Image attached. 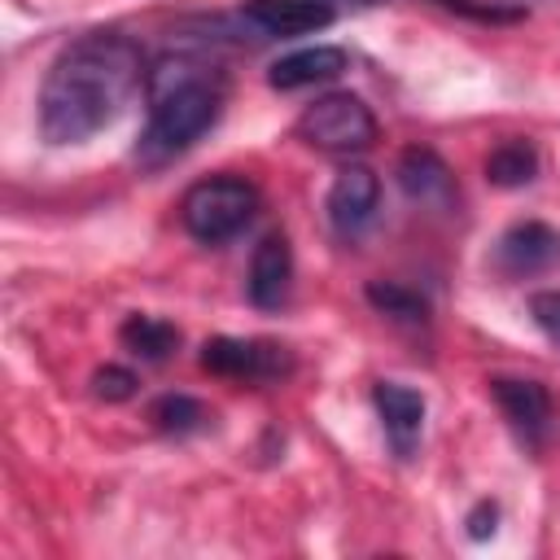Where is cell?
Listing matches in <instances>:
<instances>
[{
    "label": "cell",
    "instance_id": "obj_1",
    "mask_svg": "<svg viewBox=\"0 0 560 560\" xmlns=\"http://www.w3.org/2000/svg\"><path fill=\"white\" fill-rule=\"evenodd\" d=\"M140 48L118 31L79 35L57 52L39 88V136L48 144H83L109 127L144 79Z\"/></svg>",
    "mask_w": 560,
    "mask_h": 560
},
{
    "label": "cell",
    "instance_id": "obj_2",
    "mask_svg": "<svg viewBox=\"0 0 560 560\" xmlns=\"http://www.w3.org/2000/svg\"><path fill=\"white\" fill-rule=\"evenodd\" d=\"M149 92V118L131 149V158L144 171H162L166 162L184 158L223 114L228 79L214 61L192 52H166L144 74Z\"/></svg>",
    "mask_w": 560,
    "mask_h": 560
},
{
    "label": "cell",
    "instance_id": "obj_3",
    "mask_svg": "<svg viewBox=\"0 0 560 560\" xmlns=\"http://www.w3.org/2000/svg\"><path fill=\"white\" fill-rule=\"evenodd\" d=\"M254 210H258V188L241 175L197 179L179 201V219H184L188 236H197L206 245H219V241H232L236 232H245Z\"/></svg>",
    "mask_w": 560,
    "mask_h": 560
},
{
    "label": "cell",
    "instance_id": "obj_4",
    "mask_svg": "<svg viewBox=\"0 0 560 560\" xmlns=\"http://www.w3.org/2000/svg\"><path fill=\"white\" fill-rule=\"evenodd\" d=\"M298 136L324 153H359L376 140V118L354 92H328L302 109Z\"/></svg>",
    "mask_w": 560,
    "mask_h": 560
},
{
    "label": "cell",
    "instance_id": "obj_5",
    "mask_svg": "<svg viewBox=\"0 0 560 560\" xmlns=\"http://www.w3.org/2000/svg\"><path fill=\"white\" fill-rule=\"evenodd\" d=\"M490 398L499 402L503 420L512 424V433L529 446V451H542L556 433V407H551V394L542 381H529V376H490Z\"/></svg>",
    "mask_w": 560,
    "mask_h": 560
},
{
    "label": "cell",
    "instance_id": "obj_6",
    "mask_svg": "<svg viewBox=\"0 0 560 560\" xmlns=\"http://www.w3.org/2000/svg\"><path fill=\"white\" fill-rule=\"evenodd\" d=\"M201 368L232 381H276L289 372V350L276 341H245V337H210L201 346Z\"/></svg>",
    "mask_w": 560,
    "mask_h": 560
},
{
    "label": "cell",
    "instance_id": "obj_7",
    "mask_svg": "<svg viewBox=\"0 0 560 560\" xmlns=\"http://www.w3.org/2000/svg\"><path fill=\"white\" fill-rule=\"evenodd\" d=\"M381 201V179L368 166H341L328 188V223L337 236H359Z\"/></svg>",
    "mask_w": 560,
    "mask_h": 560
},
{
    "label": "cell",
    "instance_id": "obj_8",
    "mask_svg": "<svg viewBox=\"0 0 560 560\" xmlns=\"http://www.w3.org/2000/svg\"><path fill=\"white\" fill-rule=\"evenodd\" d=\"M241 18L258 31V39H267V35L289 39V35H306V31L332 26L337 9L328 0H245Z\"/></svg>",
    "mask_w": 560,
    "mask_h": 560
},
{
    "label": "cell",
    "instance_id": "obj_9",
    "mask_svg": "<svg viewBox=\"0 0 560 560\" xmlns=\"http://www.w3.org/2000/svg\"><path fill=\"white\" fill-rule=\"evenodd\" d=\"M394 175H398V188H402L416 206L455 210V197H459V192H455V175H451V166H446L433 149H424V144L402 149Z\"/></svg>",
    "mask_w": 560,
    "mask_h": 560
},
{
    "label": "cell",
    "instance_id": "obj_10",
    "mask_svg": "<svg viewBox=\"0 0 560 560\" xmlns=\"http://www.w3.org/2000/svg\"><path fill=\"white\" fill-rule=\"evenodd\" d=\"M372 402L381 411V424H385V438H389L394 455L411 459L416 446H420V433H424V394L411 389V385H398V381H376Z\"/></svg>",
    "mask_w": 560,
    "mask_h": 560
},
{
    "label": "cell",
    "instance_id": "obj_11",
    "mask_svg": "<svg viewBox=\"0 0 560 560\" xmlns=\"http://www.w3.org/2000/svg\"><path fill=\"white\" fill-rule=\"evenodd\" d=\"M289 284H293V249H289V236L284 232H267L254 245L245 293H249V302L258 311H276L289 298Z\"/></svg>",
    "mask_w": 560,
    "mask_h": 560
},
{
    "label": "cell",
    "instance_id": "obj_12",
    "mask_svg": "<svg viewBox=\"0 0 560 560\" xmlns=\"http://www.w3.org/2000/svg\"><path fill=\"white\" fill-rule=\"evenodd\" d=\"M556 254H560V232L538 223V219H525V223H516L499 236L494 267L503 276H529V271H542Z\"/></svg>",
    "mask_w": 560,
    "mask_h": 560
},
{
    "label": "cell",
    "instance_id": "obj_13",
    "mask_svg": "<svg viewBox=\"0 0 560 560\" xmlns=\"http://www.w3.org/2000/svg\"><path fill=\"white\" fill-rule=\"evenodd\" d=\"M346 66H350V52H346V48L315 44V48H298V52H289V57L271 61L267 83H271L276 92H298V88H311V83H328V79H337Z\"/></svg>",
    "mask_w": 560,
    "mask_h": 560
},
{
    "label": "cell",
    "instance_id": "obj_14",
    "mask_svg": "<svg viewBox=\"0 0 560 560\" xmlns=\"http://www.w3.org/2000/svg\"><path fill=\"white\" fill-rule=\"evenodd\" d=\"M118 341L144 359V363H162L179 350V328L171 319H158V315H127L122 328H118Z\"/></svg>",
    "mask_w": 560,
    "mask_h": 560
},
{
    "label": "cell",
    "instance_id": "obj_15",
    "mask_svg": "<svg viewBox=\"0 0 560 560\" xmlns=\"http://www.w3.org/2000/svg\"><path fill=\"white\" fill-rule=\"evenodd\" d=\"M538 175V149L529 140H503L486 158V179L494 188H525Z\"/></svg>",
    "mask_w": 560,
    "mask_h": 560
},
{
    "label": "cell",
    "instance_id": "obj_16",
    "mask_svg": "<svg viewBox=\"0 0 560 560\" xmlns=\"http://www.w3.org/2000/svg\"><path fill=\"white\" fill-rule=\"evenodd\" d=\"M149 420H153L162 433H171V438H188V433H197V429L210 420V411H206V402L192 398V394H162V398L149 407Z\"/></svg>",
    "mask_w": 560,
    "mask_h": 560
},
{
    "label": "cell",
    "instance_id": "obj_17",
    "mask_svg": "<svg viewBox=\"0 0 560 560\" xmlns=\"http://www.w3.org/2000/svg\"><path fill=\"white\" fill-rule=\"evenodd\" d=\"M363 293H368V302H372L381 315H389V319H398V324H424V319H429V302H424L416 289L398 284V280H372Z\"/></svg>",
    "mask_w": 560,
    "mask_h": 560
},
{
    "label": "cell",
    "instance_id": "obj_18",
    "mask_svg": "<svg viewBox=\"0 0 560 560\" xmlns=\"http://www.w3.org/2000/svg\"><path fill=\"white\" fill-rule=\"evenodd\" d=\"M136 372H127V368H114V363H105V368H96V376H92V394L96 398H105V402H127L131 394H136Z\"/></svg>",
    "mask_w": 560,
    "mask_h": 560
},
{
    "label": "cell",
    "instance_id": "obj_19",
    "mask_svg": "<svg viewBox=\"0 0 560 560\" xmlns=\"http://www.w3.org/2000/svg\"><path fill=\"white\" fill-rule=\"evenodd\" d=\"M529 319L538 324V332L551 346H560V289H538L529 298Z\"/></svg>",
    "mask_w": 560,
    "mask_h": 560
},
{
    "label": "cell",
    "instance_id": "obj_20",
    "mask_svg": "<svg viewBox=\"0 0 560 560\" xmlns=\"http://www.w3.org/2000/svg\"><path fill=\"white\" fill-rule=\"evenodd\" d=\"M446 4L451 13H464L472 22H521L525 9H508V4H486V0H438Z\"/></svg>",
    "mask_w": 560,
    "mask_h": 560
},
{
    "label": "cell",
    "instance_id": "obj_21",
    "mask_svg": "<svg viewBox=\"0 0 560 560\" xmlns=\"http://www.w3.org/2000/svg\"><path fill=\"white\" fill-rule=\"evenodd\" d=\"M494 521H499V508H494L490 499H481V503L468 512V521H464V525H468V538H472V542L490 538V534H494Z\"/></svg>",
    "mask_w": 560,
    "mask_h": 560
},
{
    "label": "cell",
    "instance_id": "obj_22",
    "mask_svg": "<svg viewBox=\"0 0 560 560\" xmlns=\"http://www.w3.org/2000/svg\"><path fill=\"white\" fill-rule=\"evenodd\" d=\"M354 4H381V0H354Z\"/></svg>",
    "mask_w": 560,
    "mask_h": 560
}]
</instances>
